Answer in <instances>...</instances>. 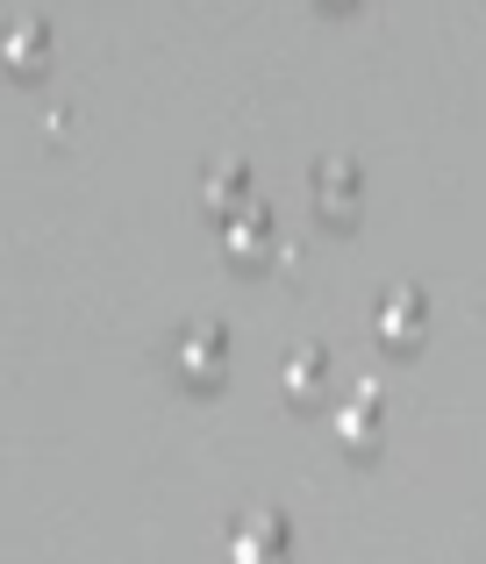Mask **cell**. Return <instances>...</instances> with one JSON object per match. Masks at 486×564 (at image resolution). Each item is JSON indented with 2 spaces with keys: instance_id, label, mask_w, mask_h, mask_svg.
<instances>
[{
  "instance_id": "6da1fadb",
  "label": "cell",
  "mask_w": 486,
  "mask_h": 564,
  "mask_svg": "<svg viewBox=\"0 0 486 564\" xmlns=\"http://www.w3.org/2000/svg\"><path fill=\"white\" fill-rule=\"evenodd\" d=\"M229 557L237 564H287V522L279 508H244L229 529Z\"/></svg>"
},
{
  "instance_id": "7a4b0ae2",
  "label": "cell",
  "mask_w": 486,
  "mask_h": 564,
  "mask_svg": "<svg viewBox=\"0 0 486 564\" xmlns=\"http://www.w3.org/2000/svg\"><path fill=\"white\" fill-rule=\"evenodd\" d=\"M379 408H387V393H379L372 379L365 386H350V400H344V414H336V436L358 451V443H372L379 436Z\"/></svg>"
},
{
  "instance_id": "3957f363",
  "label": "cell",
  "mask_w": 486,
  "mask_h": 564,
  "mask_svg": "<svg viewBox=\"0 0 486 564\" xmlns=\"http://www.w3.org/2000/svg\"><path fill=\"white\" fill-rule=\"evenodd\" d=\"M372 329L387 336V344H408V336L422 329V293L415 286H387V301L372 307Z\"/></svg>"
},
{
  "instance_id": "277c9868",
  "label": "cell",
  "mask_w": 486,
  "mask_h": 564,
  "mask_svg": "<svg viewBox=\"0 0 486 564\" xmlns=\"http://www.w3.org/2000/svg\"><path fill=\"white\" fill-rule=\"evenodd\" d=\"M180 365H186V372H194V365L215 372V365H223V322H208V315L186 322V329H180Z\"/></svg>"
},
{
  "instance_id": "5b68a950",
  "label": "cell",
  "mask_w": 486,
  "mask_h": 564,
  "mask_svg": "<svg viewBox=\"0 0 486 564\" xmlns=\"http://www.w3.org/2000/svg\"><path fill=\"white\" fill-rule=\"evenodd\" d=\"M315 193H322L330 215H344L350 193H358V165H350V158H322V165H315Z\"/></svg>"
},
{
  "instance_id": "8992f818",
  "label": "cell",
  "mask_w": 486,
  "mask_h": 564,
  "mask_svg": "<svg viewBox=\"0 0 486 564\" xmlns=\"http://www.w3.org/2000/svg\"><path fill=\"white\" fill-rule=\"evenodd\" d=\"M322 372H330V344H315V336H307V344H293V358H287V386H293V393H301V386H315Z\"/></svg>"
},
{
  "instance_id": "52a82bcc",
  "label": "cell",
  "mask_w": 486,
  "mask_h": 564,
  "mask_svg": "<svg viewBox=\"0 0 486 564\" xmlns=\"http://www.w3.org/2000/svg\"><path fill=\"white\" fill-rule=\"evenodd\" d=\"M264 229H272L264 200H250V207H237V215H229V243H237V250H258V243H264Z\"/></svg>"
},
{
  "instance_id": "ba28073f",
  "label": "cell",
  "mask_w": 486,
  "mask_h": 564,
  "mask_svg": "<svg viewBox=\"0 0 486 564\" xmlns=\"http://www.w3.org/2000/svg\"><path fill=\"white\" fill-rule=\"evenodd\" d=\"M237 180H250L244 158H215V165H208V200H229V193H237Z\"/></svg>"
}]
</instances>
